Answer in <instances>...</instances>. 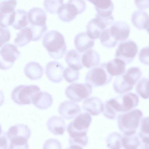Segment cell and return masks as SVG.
Returning a JSON list of instances; mask_svg holds the SVG:
<instances>
[{
  "label": "cell",
  "instance_id": "1",
  "mask_svg": "<svg viewBox=\"0 0 149 149\" xmlns=\"http://www.w3.org/2000/svg\"><path fill=\"white\" fill-rule=\"evenodd\" d=\"M92 121L90 115L87 112L79 114L67 125L70 145H77L85 146L88 141L87 134Z\"/></svg>",
  "mask_w": 149,
  "mask_h": 149
},
{
  "label": "cell",
  "instance_id": "2",
  "mask_svg": "<svg viewBox=\"0 0 149 149\" xmlns=\"http://www.w3.org/2000/svg\"><path fill=\"white\" fill-rule=\"evenodd\" d=\"M42 44L49 56L53 58L59 59L64 56L67 50L63 35L56 30H50L44 35Z\"/></svg>",
  "mask_w": 149,
  "mask_h": 149
},
{
  "label": "cell",
  "instance_id": "3",
  "mask_svg": "<svg viewBox=\"0 0 149 149\" xmlns=\"http://www.w3.org/2000/svg\"><path fill=\"white\" fill-rule=\"evenodd\" d=\"M143 115L141 111L138 109L121 113L117 118L119 128L125 135L133 134L139 126Z\"/></svg>",
  "mask_w": 149,
  "mask_h": 149
},
{
  "label": "cell",
  "instance_id": "4",
  "mask_svg": "<svg viewBox=\"0 0 149 149\" xmlns=\"http://www.w3.org/2000/svg\"><path fill=\"white\" fill-rule=\"evenodd\" d=\"M40 91L39 87L36 85H19L13 90L11 97L13 101L17 104H30L33 103L34 97Z\"/></svg>",
  "mask_w": 149,
  "mask_h": 149
},
{
  "label": "cell",
  "instance_id": "5",
  "mask_svg": "<svg viewBox=\"0 0 149 149\" xmlns=\"http://www.w3.org/2000/svg\"><path fill=\"white\" fill-rule=\"evenodd\" d=\"M112 78L107 70L106 62H103L91 68L86 74L85 80L92 86L98 87L109 84Z\"/></svg>",
  "mask_w": 149,
  "mask_h": 149
},
{
  "label": "cell",
  "instance_id": "6",
  "mask_svg": "<svg viewBox=\"0 0 149 149\" xmlns=\"http://www.w3.org/2000/svg\"><path fill=\"white\" fill-rule=\"evenodd\" d=\"M86 7L84 0H69L61 6L57 14L62 21L70 22L84 11Z\"/></svg>",
  "mask_w": 149,
  "mask_h": 149
},
{
  "label": "cell",
  "instance_id": "7",
  "mask_svg": "<svg viewBox=\"0 0 149 149\" xmlns=\"http://www.w3.org/2000/svg\"><path fill=\"white\" fill-rule=\"evenodd\" d=\"M114 19L113 15L103 17L96 14L95 17L88 22L86 26V33L94 40L100 38L102 32L111 25Z\"/></svg>",
  "mask_w": 149,
  "mask_h": 149
},
{
  "label": "cell",
  "instance_id": "8",
  "mask_svg": "<svg viewBox=\"0 0 149 149\" xmlns=\"http://www.w3.org/2000/svg\"><path fill=\"white\" fill-rule=\"evenodd\" d=\"M92 92V87L88 83H73L66 88L65 94L69 100L79 102L89 97Z\"/></svg>",
  "mask_w": 149,
  "mask_h": 149
},
{
  "label": "cell",
  "instance_id": "9",
  "mask_svg": "<svg viewBox=\"0 0 149 149\" xmlns=\"http://www.w3.org/2000/svg\"><path fill=\"white\" fill-rule=\"evenodd\" d=\"M20 52L13 44L7 43L1 47L0 68L3 70L10 68L18 58Z\"/></svg>",
  "mask_w": 149,
  "mask_h": 149
},
{
  "label": "cell",
  "instance_id": "10",
  "mask_svg": "<svg viewBox=\"0 0 149 149\" xmlns=\"http://www.w3.org/2000/svg\"><path fill=\"white\" fill-rule=\"evenodd\" d=\"M138 51L136 43L130 39L120 42L116 51L115 56L123 60L126 64L133 60Z\"/></svg>",
  "mask_w": 149,
  "mask_h": 149
},
{
  "label": "cell",
  "instance_id": "11",
  "mask_svg": "<svg viewBox=\"0 0 149 149\" xmlns=\"http://www.w3.org/2000/svg\"><path fill=\"white\" fill-rule=\"evenodd\" d=\"M109 29L111 36L117 43L126 40L129 36L130 26L125 22H113Z\"/></svg>",
  "mask_w": 149,
  "mask_h": 149
},
{
  "label": "cell",
  "instance_id": "12",
  "mask_svg": "<svg viewBox=\"0 0 149 149\" xmlns=\"http://www.w3.org/2000/svg\"><path fill=\"white\" fill-rule=\"evenodd\" d=\"M45 70L46 76L51 81L58 83L63 79L64 68L58 62L52 61L48 62Z\"/></svg>",
  "mask_w": 149,
  "mask_h": 149
},
{
  "label": "cell",
  "instance_id": "13",
  "mask_svg": "<svg viewBox=\"0 0 149 149\" xmlns=\"http://www.w3.org/2000/svg\"><path fill=\"white\" fill-rule=\"evenodd\" d=\"M141 75V71L139 67H133L118 76L123 84L130 91L140 78Z\"/></svg>",
  "mask_w": 149,
  "mask_h": 149
},
{
  "label": "cell",
  "instance_id": "14",
  "mask_svg": "<svg viewBox=\"0 0 149 149\" xmlns=\"http://www.w3.org/2000/svg\"><path fill=\"white\" fill-rule=\"evenodd\" d=\"M58 112L63 118L70 120L79 115L81 109L77 104L72 101L66 100L60 104Z\"/></svg>",
  "mask_w": 149,
  "mask_h": 149
},
{
  "label": "cell",
  "instance_id": "15",
  "mask_svg": "<svg viewBox=\"0 0 149 149\" xmlns=\"http://www.w3.org/2000/svg\"><path fill=\"white\" fill-rule=\"evenodd\" d=\"M121 109L122 113L129 111L139 104L138 95L132 93H128L115 97Z\"/></svg>",
  "mask_w": 149,
  "mask_h": 149
},
{
  "label": "cell",
  "instance_id": "16",
  "mask_svg": "<svg viewBox=\"0 0 149 149\" xmlns=\"http://www.w3.org/2000/svg\"><path fill=\"white\" fill-rule=\"evenodd\" d=\"M31 134V130L26 125L17 124L11 126L8 130L6 135L10 141L14 139L28 140Z\"/></svg>",
  "mask_w": 149,
  "mask_h": 149
},
{
  "label": "cell",
  "instance_id": "17",
  "mask_svg": "<svg viewBox=\"0 0 149 149\" xmlns=\"http://www.w3.org/2000/svg\"><path fill=\"white\" fill-rule=\"evenodd\" d=\"M83 110L92 116L97 115L102 112L104 109V104L97 97L87 98L82 104Z\"/></svg>",
  "mask_w": 149,
  "mask_h": 149
},
{
  "label": "cell",
  "instance_id": "18",
  "mask_svg": "<svg viewBox=\"0 0 149 149\" xmlns=\"http://www.w3.org/2000/svg\"><path fill=\"white\" fill-rule=\"evenodd\" d=\"M74 44L77 51L82 53L93 47L94 40L91 38L86 32H81L75 36Z\"/></svg>",
  "mask_w": 149,
  "mask_h": 149
},
{
  "label": "cell",
  "instance_id": "19",
  "mask_svg": "<svg viewBox=\"0 0 149 149\" xmlns=\"http://www.w3.org/2000/svg\"><path fill=\"white\" fill-rule=\"evenodd\" d=\"M88 1L94 5L97 12L96 14L99 16L107 17L112 15L114 5L111 0H91Z\"/></svg>",
  "mask_w": 149,
  "mask_h": 149
},
{
  "label": "cell",
  "instance_id": "20",
  "mask_svg": "<svg viewBox=\"0 0 149 149\" xmlns=\"http://www.w3.org/2000/svg\"><path fill=\"white\" fill-rule=\"evenodd\" d=\"M27 15L30 25L42 26L46 24L47 15L42 8L33 7L28 11Z\"/></svg>",
  "mask_w": 149,
  "mask_h": 149
},
{
  "label": "cell",
  "instance_id": "21",
  "mask_svg": "<svg viewBox=\"0 0 149 149\" xmlns=\"http://www.w3.org/2000/svg\"><path fill=\"white\" fill-rule=\"evenodd\" d=\"M49 131L55 135H61L65 130V124L64 120L57 116H53L49 118L47 123Z\"/></svg>",
  "mask_w": 149,
  "mask_h": 149
},
{
  "label": "cell",
  "instance_id": "22",
  "mask_svg": "<svg viewBox=\"0 0 149 149\" xmlns=\"http://www.w3.org/2000/svg\"><path fill=\"white\" fill-rule=\"evenodd\" d=\"M24 72L25 76L31 80L40 79L43 74V69L38 63L30 61L27 63L24 66Z\"/></svg>",
  "mask_w": 149,
  "mask_h": 149
},
{
  "label": "cell",
  "instance_id": "23",
  "mask_svg": "<svg viewBox=\"0 0 149 149\" xmlns=\"http://www.w3.org/2000/svg\"><path fill=\"white\" fill-rule=\"evenodd\" d=\"M131 21L134 25L139 29H146L149 26V15L141 10H137L133 12Z\"/></svg>",
  "mask_w": 149,
  "mask_h": 149
},
{
  "label": "cell",
  "instance_id": "24",
  "mask_svg": "<svg viewBox=\"0 0 149 149\" xmlns=\"http://www.w3.org/2000/svg\"><path fill=\"white\" fill-rule=\"evenodd\" d=\"M82 56L77 50L70 49L66 52L65 60L69 67L74 70L79 71L84 66L82 62Z\"/></svg>",
  "mask_w": 149,
  "mask_h": 149
},
{
  "label": "cell",
  "instance_id": "25",
  "mask_svg": "<svg viewBox=\"0 0 149 149\" xmlns=\"http://www.w3.org/2000/svg\"><path fill=\"white\" fill-rule=\"evenodd\" d=\"M100 61L99 54L96 50L89 49L85 51L82 56V62L87 68H93L98 65Z\"/></svg>",
  "mask_w": 149,
  "mask_h": 149
},
{
  "label": "cell",
  "instance_id": "26",
  "mask_svg": "<svg viewBox=\"0 0 149 149\" xmlns=\"http://www.w3.org/2000/svg\"><path fill=\"white\" fill-rule=\"evenodd\" d=\"M53 102V98L49 93L45 91H40L34 97L33 104L37 108L45 109L51 107Z\"/></svg>",
  "mask_w": 149,
  "mask_h": 149
},
{
  "label": "cell",
  "instance_id": "27",
  "mask_svg": "<svg viewBox=\"0 0 149 149\" xmlns=\"http://www.w3.org/2000/svg\"><path fill=\"white\" fill-rule=\"evenodd\" d=\"M126 64L122 60L115 58L106 62V68L109 74L113 76H118L125 72Z\"/></svg>",
  "mask_w": 149,
  "mask_h": 149
},
{
  "label": "cell",
  "instance_id": "28",
  "mask_svg": "<svg viewBox=\"0 0 149 149\" xmlns=\"http://www.w3.org/2000/svg\"><path fill=\"white\" fill-rule=\"evenodd\" d=\"M32 33L29 26L22 28L17 33L14 39V42L17 46L23 47L29 43L32 40Z\"/></svg>",
  "mask_w": 149,
  "mask_h": 149
},
{
  "label": "cell",
  "instance_id": "29",
  "mask_svg": "<svg viewBox=\"0 0 149 149\" xmlns=\"http://www.w3.org/2000/svg\"><path fill=\"white\" fill-rule=\"evenodd\" d=\"M15 12L14 20L11 25L13 27L19 29L26 27L29 23L27 11L19 9L15 10Z\"/></svg>",
  "mask_w": 149,
  "mask_h": 149
},
{
  "label": "cell",
  "instance_id": "30",
  "mask_svg": "<svg viewBox=\"0 0 149 149\" xmlns=\"http://www.w3.org/2000/svg\"><path fill=\"white\" fill-rule=\"evenodd\" d=\"M122 137L121 135L117 132L110 133L106 139L107 147L109 149H120L122 146Z\"/></svg>",
  "mask_w": 149,
  "mask_h": 149
},
{
  "label": "cell",
  "instance_id": "31",
  "mask_svg": "<svg viewBox=\"0 0 149 149\" xmlns=\"http://www.w3.org/2000/svg\"><path fill=\"white\" fill-rule=\"evenodd\" d=\"M136 91L143 98H149V79L143 78L141 79L136 85Z\"/></svg>",
  "mask_w": 149,
  "mask_h": 149
},
{
  "label": "cell",
  "instance_id": "32",
  "mask_svg": "<svg viewBox=\"0 0 149 149\" xmlns=\"http://www.w3.org/2000/svg\"><path fill=\"white\" fill-rule=\"evenodd\" d=\"M100 39L101 44L104 46L109 48L114 47L118 43L111 36L109 27L102 32Z\"/></svg>",
  "mask_w": 149,
  "mask_h": 149
},
{
  "label": "cell",
  "instance_id": "33",
  "mask_svg": "<svg viewBox=\"0 0 149 149\" xmlns=\"http://www.w3.org/2000/svg\"><path fill=\"white\" fill-rule=\"evenodd\" d=\"M132 134L130 135H124L122 137V146L126 149H136L139 145L138 138Z\"/></svg>",
  "mask_w": 149,
  "mask_h": 149
},
{
  "label": "cell",
  "instance_id": "34",
  "mask_svg": "<svg viewBox=\"0 0 149 149\" xmlns=\"http://www.w3.org/2000/svg\"><path fill=\"white\" fill-rule=\"evenodd\" d=\"M63 3V0H44L43 5L47 11L51 13H57L59 8Z\"/></svg>",
  "mask_w": 149,
  "mask_h": 149
},
{
  "label": "cell",
  "instance_id": "35",
  "mask_svg": "<svg viewBox=\"0 0 149 149\" xmlns=\"http://www.w3.org/2000/svg\"><path fill=\"white\" fill-rule=\"evenodd\" d=\"M79 74V71L74 70L68 67L64 70L63 77L66 81L72 83L78 79Z\"/></svg>",
  "mask_w": 149,
  "mask_h": 149
},
{
  "label": "cell",
  "instance_id": "36",
  "mask_svg": "<svg viewBox=\"0 0 149 149\" xmlns=\"http://www.w3.org/2000/svg\"><path fill=\"white\" fill-rule=\"evenodd\" d=\"M29 27L32 33V40L36 41L40 39L47 30L46 25L42 26H33L29 25Z\"/></svg>",
  "mask_w": 149,
  "mask_h": 149
},
{
  "label": "cell",
  "instance_id": "37",
  "mask_svg": "<svg viewBox=\"0 0 149 149\" xmlns=\"http://www.w3.org/2000/svg\"><path fill=\"white\" fill-rule=\"evenodd\" d=\"M17 4L16 0H2L0 2V13H6L15 10Z\"/></svg>",
  "mask_w": 149,
  "mask_h": 149
},
{
  "label": "cell",
  "instance_id": "38",
  "mask_svg": "<svg viewBox=\"0 0 149 149\" xmlns=\"http://www.w3.org/2000/svg\"><path fill=\"white\" fill-rule=\"evenodd\" d=\"M142 131L140 136L142 140L149 141V117L143 118L141 121Z\"/></svg>",
  "mask_w": 149,
  "mask_h": 149
},
{
  "label": "cell",
  "instance_id": "39",
  "mask_svg": "<svg viewBox=\"0 0 149 149\" xmlns=\"http://www.w3.org/2000/svg\"><path fill=\"white\" fill-rule=\"evenodd\" d=\"M8 149H29V145L27 141H10Z\"/></svg>",
  "mask_w": 149,
  "mask_h": 149
},
{
  "label": "cell",
  "instance_id": "40",
  "mask_svg": "<svg viewBox=\"0 0 149 149\" xmlns=\"http://www.w3.org/2000/svg\"><path fill=\"white\" fill-rule=\"evenodd\" d=\"M43 149H62V146L61 143L58 140L50 139L45 142Z\"/></svg>",
  "mask_w": 149,
  "mask_h": 149
},
{
  "label": "cell",
  "instance_id": "41",
  "mask_svg": "<svg viewBox=\"0 0 149 149\" xmlns=\"http://www.w3.org/2000/svg\"><path fill=\"white\" fill-rule=\"evenodd\" d=\"M139 58L141 63L149 65V46L141 49L139 53Z\"/></svg>",
  "mask_w": 149,
  "mask_h": 149
},
{
  "label": "cell",
  "instance_id": "42",
  "mask_svg": "<svg viewBox=\"0 0 149 149\" xmlns=\"http://www.w3.org/2000/svg\"><path fill=\"white\" fill-rule=\"evenodd\" d=\"M0 47H1L4 43L7 42L10 40V33L8 27L0 26Z\"/></svg>",
  "mask_w": 149,
  "mask_h": 149
},
{
  "label": "cell",
  "instance_id": "43",
  "mask_svg": "<svg viewBox=\"0 0 149 149\" xmlns=\"http://www.w3.org/2000/svg\"><path fill=\"white\" fill-rule=\"evenodd\" d=\"M134 3L139 8L143 9L149 7V1H134Z\"/></svg>",
  "mask_w": 149,
  "mask_h": 149
},
{
  "label": "cell",
  "instance_id": "44",
  "mask_svg": "<svg viewBox=\"0 0 149 149\" xmlns=\"http://www.w3.org/2000/svg\"><path fill=\"white\" fill-rule=\"evenodd\" d=\"M6 134L4 133L1 135L0 137V149H7L8 141Z\"/></svg>",
  "mask_w": 149,
  "mask_h": 149
},
{
  "label": "cell",
  "instance_id": "45",
  "mask_svg": "<svg viewBox=\"0 0 149 149\" xmlns=\"http://www.w3.org/2000/svg\"><path fill=\"white\" fill-rule=\"evenodd\" d=\"M66 149H83L82 147L76 145H70L69 147Z\"/></svg>",
  "mask_w": 149,
  "mask_h": 149
},
{
  "label": "cell",
  "instance_id": "46",
  "mask_svg": "<svg viewBox=\"0 0 149 149\" xmlns=\"http://www.w3.org/2000/svg\"><path fill=\"white\" fill-rule=\"evenodd\" d=\"M146 30L148 32V33H149V26Z\"/></svg>",
  "mask_w": 149,
  "mask_h": 149
},
{
  "label": "cell",
  "instance_id": "47",
  "mask_svg": "<svg viewBox=\"0 0 149 149\" xmlns=\"http://www.w3.org/2000/svg\"></svg>",
  "mask_w": 149,
  "mask_h": 149
},
{
  "label": "cell",
  "instance_id": "48",
  "mask_svg": "<svg viewBox=\"0 0 149 149\" xmlns=\"http://www.w3.org/2000/svg\"></svg>",
  "mask_w": 149,
  "mask_h": 149
}]
</instances>
